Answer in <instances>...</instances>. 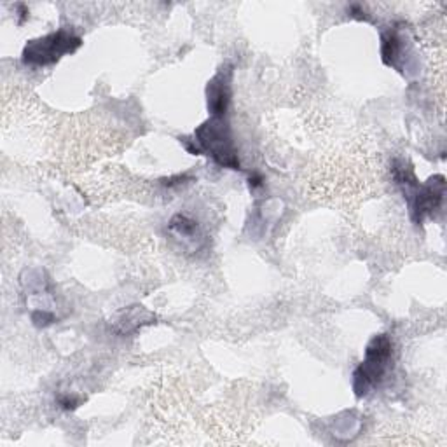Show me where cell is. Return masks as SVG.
<instances>
[{"mask_svg": "<svg viewBox=\"0 0 447 447\" xmlns=\"http://www.w3.org/2000/svg\"><path fill=\"white\" fill-rule=\"evenodd\" d=\"M264 178L259 173H252L250 175V187L252 189H257V187H262Z\"/></svg>", "mask_w": 447, "mask_h": 447, "instance_id": "11", "label": "cell"}, {"mask_svg": "<svg viewBox=\"0 0 447 447\" xmlns=\"http://www.w3.org/2000/svg\"><path fill=\"white\" fill-rule=\"evenodd\" d=\"M18 9H20V16H21L20 25H21L28 18V7L25 6V4H18Z\"/></svg>", "mask_w": 447, "mask_h": 447, "instance_id": "12", "label": "cell"}, {"mask_svg": "<svg viewBox=\"0 0 447 447\" xmlns=\"http://www.w3.org/2000/svg\"><path fill=\"white\" fill-rule=\"evenodd\" d=\"M348 13H350L353 18H357V20H371L360 4H351V6L348 7Z\"/></svg>", "mask_w": 447, "mask_h": 447, "instance_id": "8", "label": "cell"}, {"mask_svg": "<svg viewBox=\"0 0 447 447\" xmlns=\"http://www.w3.org/2000/svg\"><path fill=\"white\" fill-rule=\"evenodd\" d=\"M201 154H207L219 166L229 170H240L241 163L238 157L236 145H234L233 133L226 117H210L204 121L192 135Z\"/></svg>", "mask_w": 447, "mask_h": 447, "instance_id": "1", "label": "cell"}, {"mask_svg": "<svg viewBox=\"0 0 447 447\" xmlns=\"http://www.w3.org/2000/svg\"><path fill=\"white\" fill-rule=\"evenodd\" d=\"M402 51H404V40L397 30H388L381 35V58L384 65L400 71Z\"/></svg>", "mask_w": 447, "mask_h": 447, "instance_id": "6", "label": "cell"}, {"mask_svg": "<svg viewBox=\"0 0 447 447\" xmlns=\"http://www.w3.org/2000/svg\"><path fill=\"white\" fill-rule=\"evenodd\" d=\"M233 97V67H222L207 86V104L212 117H226Z\"/></svg>", "mask_w": 447, "mask_h": 447, "instance_id": "4", "label": "cell"}, {"mask_svg": "<svg viewBox=\"0 0 447 447\" xmlns=\"http://www.w3.org/2000/svg\"><path fill=\"white\" fill-rule=\"evenodd\" d=\"M168 227H170L171 233H175L180 238H192L197 233V222L182 214L173 215Z\"/></svg>", "mask_w": 447, "mask_h": 447, "instance_id": "7", "label": "cell"}, {"mask_svg": "<svg viewBox=\"0 0 447 447\" xmlns=\"http://www.w3.org/2000/svg\"><path fill=\"white\" fill-rule=\"evenodd\" d=\"M154 322V317L149 313L147 310H144V306H131L126 307L124 311H121L117 314V320L114 324V329L119 334H131V332L138 331L144 325H149Z\"/></svg>", "mask_w": 447, "mask_h": 447, "instance_id": "5", "label": "cell"}, {"mask_svg": "<svg viewBox=\"0 0 447 447\" xmlns=\"http://www.w3.org/2000/svg\"><path fill=\"white\" fill-rule=\"evenodd\" d=\"M405 196L409 200L410 217L416 223H421L427 217L434 215L444 203L446 196V178L442 175H435L427 184L416 182L405 189Z\"/></svg>", "mask_w": 447, "mask_h": 447, "instance_id": "3", "label": "cell"}, {"mask_svg": "<svg viewBox=\"0 0 447 447\" xmlns=\"http://www.w3.org/2000/svg\"><path fill=\"white\" fill-rule=\"evenodd\" d=\"M185 180H189V177L187 175H177V177H170V178H163V185L166 187H175V185H180L184 184Z\"/></svg>", "mask_w": 447, "mask_h": 447, "instance_id": "9", "label": "cell"}, {"mask_svg": "<svg viewBox=\"0 0 447 447\" xmlns=\"http://www.w3.org/2000/svg\"><path fill=\"white\" fill-rule=\"evenodd\" d=\"M77 404H79V402H77L75 398H71V397L60 398V405H61V408H63V409H75Z\"/></svg>", "mask_w": 447, "mask_h": 447, "instance_id": "10", "label": "cell"}, {"mask_svg": "<svg viewBox=\"0 0 447 447\" xmlns=\"http://www.w3.org/2000/svg\"><path fill=\"white\" fill-rule=\"evenodd\" d=\"M82 46V39L71 30H61L34 39L25 46L21 60L32 67H47L60 61L65 54L75 53Z\"/></svg>", "mask_w": 447, "mask_h": 447, "instance_id": "2", "label": "cell"}]
</instances>
